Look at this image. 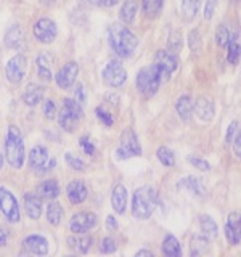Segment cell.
Instances as JSON below:
<instances>
[{
  "instance_id": "cell-1",
  "label": "cell",
  "mask_w": 241,
  "mask_h": 257,
  "mask_svg": "<svg viewBox=\"0 0 241 257\" xmlns=\"http://www.w3.org/2000/svg\"><path fill=\"white\" fill-rule=\"evenodd\" d=\"M108 44L119 58H131L139 47V39L127 26L114 23L108 28Z\"/></svg>"
},
{
  "instance_id": "cell-2",
  "label": "cell",
  "mask_w": 241,
  "mask_h": 257,
  "mask_svg": "<svg viewBox=\"0 0 241 257\" xmlns=\"http://www.w3.org/2000/svg\"><path fill=\"white\" fill-rule=\"evenodd\" d=\"M172 74H169L166 69H163L161 66H158L156 63L150 64V66H145L139 71V74L135 77V85L137 90H139L140 95L147 96H155L159 90L163 80H169Z\"/></svg>"
},
{
  "instance_id": "cell-3",
  "label": "cell",
  "mask_w": 241,
  "mask_h": 257,
  "mask_svg": "<svg viewBox=\"0 0 241 257\" xmlns=\"http://www.w3.org/2000/svg\"><path fill=\"white\" fill-rule=\"evenodd\" d=\"M158 203H159L158 191L153 187L145 185L142 188H137L132 196L134 217L139 220H148L153 215V212H155V209L158 207Z\"/></svg>"
},
{
  "instance_id": "cell-4",
  "label": "cell",
  "mask_w": 241,
  "mask_h": 257,
  "mask_svg": "<svg viewBox=\"0 0 241 257\" xmlns=\"http://www.w3.org/2000/svg\"><path fill=\"white\" fill-rule=\"evenodd\" d=\"M5 158L13 169H21L24 164V142L21 131L16 125H10L5 142Z\"/></svg>"
},
{
  "instance_id": "cell-5",
  "label": "cell",
  "mask_w": 241,
  "mask_h": 257,
  "mask_svg": "<svg viewBox=\"0 0 241 257\" xmlns=\"http://www.w3.org/2000/svg\"><path fill=\"white\" fill-rule=\"evenodd\" d=\"M82 116H84V111L77 100L64 98L61 111L58 114V124L63 131L72 132L79 125L80 120H82Z\"/></svg>"
},
{
  "instance_id": "cell-6",
  "label": "cell",
  "mask_w": 241,
  "mask_h": 257,
  "mask_svg": "<svg viewBox=\"0 0 241 257\" xmlns=\"http://www.w3.org/2000/svg\"><path fill=\"white\" fill-rule=\"evenodd\" d=\"M143 150L139 142V137L132 131V128H126L120 135V143L119 148L116 150V158L117 159H129V158H137L142 156Z\"/></svg>"
},
{
  "instance_id": "cell-7",
  "label": "cell",
  "mask_w": 241,
  "mask_h": 257,
  "mask_svg": "<svg viewBox=\"0 0 241 257\" xmlns=\"http://www.w3.org/2000/svg\"><path fill=\"white\" fill-rule=\"evenodd\" d=\"M56 166V159L50 158L48 151L42 145H36L29 153V167L36 174H45Z\"/></svg>"
},
{
  "instance_id": "cell-8",
  "label": "cell",
  "mask_w": 241,
  "mask_h": 257,
  "mask_svg": "<svg viewBox=\"0 0 241 257\" xmlns=\"http://www.w3.org/2000/svg\"><path fill=\"white\" fill-rule=\"evenodd\" d=\"M101 79L108 87L117 88V87L126 84L127 71H126V68L123 66V63H120L119 60H116V58L109 60L106 63V66H104L103 71H101Z\"/></svg>"
},
{
  "instance_id": "cell-9",
  "label": "cell",
  "mask_w": 241,
  "mask_h": 257,
  "mask_svg": "<svg viewBox=\"0 0 241 257\" xmlns=\"http://www.w3.org/2000/svg\"><path fill=\"white\" fill-rule=\"evenodd\" d=\"M0 214L10 223H18L21 217L18 201H16L12 191H8L4 187H0Z\"/></svg>"
},
{
  "instance_id": "cell-10",
  "label": "cell",
  "mask_w": 241,
  "mask_h": 257,
  "mask_svg": "<svg viewBox=\"0 0 241 257\" xmlns=\"http://www.w3.org/2000/svg\"><path fill=\"white\" fill-rule=\"evenodd\" d=\"M26 71H28V58L24 55H15L13 58L7 63L5 66V76L7 80L10 84H20L21 80L26 76Z\"/></svg>"
},
{
  "instance_id": "cell-11",
  "label": "cell",
  "mask_w": 241,
  "mask_h": 257,
  "mask_svg": "<svg viewBox=\"0 0 241 257\" xmlns=\"http://www.w3.org/2000/svg\"><path fill=\"white\" fill-rule=\"evenodd\" d=\"M32 32H34V37L40 44H52L58 36V28H56L55 21L48 18H40L34 23Z\"/></svg>"
},
{
  "instance_id": "cell-12",
  "label": "cell",
  "mask_w": 241,
  "mask_h": 257,
  "mask_svg": "<svg viewBox=\"0 0 241 257\" xmlns=\"http://www.w3.org/2000/svg\"><path fill=\"white\" fill-rule=\"evenodd\" d=\"M95 225H96V215L93 212H77L72 215V219L69 222V228L72 233L80 235V233H87Z\"/></svg>"
},
{
  "instance_id": "cell-13",
  "label": "cell",
  "mask_w": 241,
  "mask_h": 257,
  "mask_svg": "<svg viewBox=\"0 0 241 257\" xmlns=\"http://www.w3.org/2000/svg\"><path fill=\"white\" fill-rule=\"evenodd\" d=\"M79 74V64L76 61H69L58 71V74L55 76L56 84L63 90H68L76 82V77Z\"/></svg>"
},
{
  "instance_id": "cell-14",
  "label": "cell",
  "mask_w": 241,
  "mask_h": 257,
  "mask_svg": "<svg viewBox=\"0 0 241 257\" xmlns=\"http://www.w3.org/2000/svg\"><path fill=\"white\" fill-rule=\"evenodd\" d=\"M193 109H195V114L198 119H201L203 122H211L215 116V106L212 100L209 96H198L195 104H193Z\"/></svg>"
},
{
  "instance_id": "cell-15",
  "label": "cell",
  "mask_w": 241,
  "mask_h": 257,
  "mask_svg": "<svg viewBox=\"0 0 241 257\" xmlns=\"http://www.w3.org/2000/svg\"><path fill=\"white\" fill-rule=\"evenodd\" d=\"M225 236H227L228 243L231 246L239 244L241 241V214H230L227 217V222H225Z\"/></svg>"
},
{
  "instance_id": "cell-16",
  "label": "cell",
  "mask_w": 241,
  "mask_h": 257,
  "mask_svg": "<svg viewBox=\"0 0 241 257\" xmlns=\"http://www.w3.org/2000/svg\"><path fill=\"white\" fill-rule=\"evenodd\" d=\"M23 249L28 254L45 255L48 252V241L40 235H31L23 241Z\"/></svg>"
},
{
  "instance_id": "cell-17",
  "label": "cell",
  "mask_w": 241,
  "mask_h": 257,
  "mask_svg": "<svg viewBox=\"0 0 241 257\" xmlns=\"http://www.w3.org/2000/svg\"><path fill=\"white\" fill-rule=\"evenodd\" d=\"M155 63L163 69H166L169 74H172V72L179 68V63H180L179 53H174L171 50H159L155 56Z\"/></svg>"
},
{
  "instance_id": "cell-18",
  "label": "cell",
  "mask_w": 241,
  "mask_h": 257,
  "mask_svg": "<svg viewBox=\"0 0 241 257\" xmlns=\"http://www.w3.org/2000/svg\"><path fill=\"white\" fill-rule=\"evenodd\" d=\"M177 188L188 190L190 193H193V195L198 198H203L206 195V188L203 185V180L195 175H187V177H183V179H180L177 182Z\"/></svg>"
},
{
  "instance_id": "cell-19",
  "label": "cell",
  "mask_w": 241,
  "mask_h": 257,
  "mask_svg": "<svg viewBox=\"0 0 241 257\" xmlns=\"http://www.w3.org/2000/svg\"><path fill=\"white\" fill-rule=\"evenodd\" d=\"M87 187L82 180H72L66 187V196L72 204H80L87 199Z\"/></svg>"
},
{
  "instance_id": "cell-20",
  "label": "cell",
  "mask_w": 241,
  "mask_h": 257,
  "mask_svg": "<svg viewBox=\"0 0 241 257\" xmlns=\"http://www.w3.org/2000/svg\"><path fill=\"white\" fill-rule=\"evenodd\" d=\"M111 206L116 214H124L127 207V190L124 185L117 183L111 193Z\"/></svg>"
},
{
  "instance_id": "cell-21",
  "label": "cell",
  "mask_w": 241,
  "mask_h": 257,
  "mask_svg": "<svg viewBox=\"0 0 241 257\" xmlns=\"http://www.w3.org/2000/svg\"><path fill=\"white\" fill-rule=\"evenodd\" d=\"M24 209H26L29 219L37 220L40 214H42V199L34 193H26L24 195Z\"/></svg>"
},
{
  "instance_id": "cell-22",
  "label": "cell",
  "mask_w": 241,
  "mask_h": 257,
  "mask_svg": "<svg viewBox=\"0 0 241 257\" xmlns=\"http://www.w3.org/2000/svg\"><path fill=\"white\" fill-rule=\"evenodd\" d=\"M58 195H60V185H58V182H56V180L48 179V180H44V182L39 183V187H37V196L40 199L52 201V199H55Z\"/></svg>"
},
{
  "instance_id": "cell-23",
  "label": "cell",
  "mask_w": 241,
  "mask_h": 257,
  "mask_svg": "<svg viewBox=\"0 0 241 257\" xmlns=\"http://www.w3.org/2000/svg\"><path fill=\"white\" fill-rule=\"evenodd\" d=\"M193 98L190 95H182V96H179L177 98V101H175V111H177V114H179V117L182 119V120H190V117H191V114H193Z\"/></svg>"
},
{
  "instance_id": "cell-24",
  "label": "cell",
  "mask_w": 241,
  "mask_h": 257,
  "mask_svg": "<svg viewBox=\"0 0 241 257\" xmlns=\"http://www.w3.org/2000/svg\"><path fill=\"white\" fill-rule=\"evenodd\" d=\"M5 47L8 48H20L24 42V32H23V28L20 24H13V26L7 31L5 34Z\"/></svg>"
},
{
  "instance_id": "cell-25",
  "label": "cell",
  "mask_w": 241,
  "mask_h": 257,
  "mask_svg": "<svg viewBox=\"0 0 241 257\" xmlns=\"http://www.w3.org/2000/svg\"><path fill=\"white\" fill-rule=\"evenodd\" d=\"M42 98H44V87H40L37 84H29L23 93V101L28 106H37L42 101Z\"/></svg>"
},
{
  "instance_id": "cell-26",
  "label": "cell",
  "mask_w": 241,
  "mask_h": 257,
  "mask_svg": "<svg viewBox=\"0 0 241 257\" xmlns=\"http://www.w3.org/2000/svg\"><path fill=\"white\" fill-rule=\"evenodd\" d=\"M199 227H201V231H203V235L207 239H215L217 236H219V227H217L215 220L211 215L201 214L199 215Z\"/></svg>"
},
{
  "instance_id": "cell-27",
  "label": "cell",
  "mask_w": 241,
  "mask_h": 257,
  "mask_svg": "<svg viewBox=\"0 0 241 257\" xmlns=\"http://www.w3.org/2000/svg\"><path fill=\"white\" fill-rule=\"evenodd\" d=\"M161 251L167 257H179L182 255V246L174 235H166L163 244H161Z\"/></svg>"
},
{
  "instance_id": "cell-28",
  "label": "cell",
  "mask_w": 241,
  "mask_h": 257,
  "mask_svg": "<svg viewBox=\"0 0 241 257\" xmlns=\"http://www.w3.org/2000/svg\"><path fill=\"white\" fill-rule=\"evenodd\" d=\"M36 68H37L39 77H42L44 80H52L53 79L52 66H50V55H47V53L39 55L37 60H36Z\"/></svg>"
},
{
  "instance_id": "cell-29",
  "label": "cell",
  "mask_w": 241,
  "mask_h": 257,
  "mask_svg": "<svg viewBox=\"0 0 241 257\" xmlns=\"http://www.w3.org/2000/svg\"><path fill=\"white\" fill-rule=\"evenodd\" d=\"M139 12V5L135 0H126L119 10V18L124 24H131L135 20V15Z\"/></svg>"
},
{
  "instance_id": "cell-30",
  "label": "cell",
  "mask_w": 241,
  "mask_h": 257,
  "mask_svg": "<svg viewBox=\"0 0 241 257\" xmlns=\"http://www.w3.org/2000/svg\"><path fill=\"white\" fill-rule=\"evenodd\" d=\"M164 7V0H142L143 13L148 16L150 20H155L161 15Z\"/></svg>"
},
{
  "instance_id": "cell-31",
  "label": "cell",
  "mask_w": 241,
  "mask_h": 257,
  "mask_svg": "<svg viewBox=\"0 0 241 257\" xmlns=\"http://www.w3.org/2000/svg\"><path fill=\"white\" fill-rule=\"evenodd\" d=\"M61 217H63V207L56 203V201H50V204L47 206V220H48V223L53 225V227H56V225H60Z\"/></svg>"
},
{
  "instance_id": "cell-32",
  "label": "cell",
  "mask_w": 241,
  "mask_h": 257,
  "mask_svg": "<svg viewBox=\"0 0 241 257\" xmlns=\"http://www.w3.org/2000/svg\"><path fill=\"white\" fill-rule=\"evenodd\" d=\"M199 5H201V0H182L180 8H182V13L185 18L195 20L199 12Z\"/></svg>"
},
{
  "instance_id": "cell-33",
  "label": "cell",
  "mask_w": 241,
  "mask_h": 257,
  "mask_svg": "<svg viewBox=\"0 0 241 257\" xmlns=\"http://www.w3.org/2000/svg\"><path fill=\"white\" fill-rule=\"evenodd\" d=\"M156 156L159 159V163L163 164V166H166V167H172L175 164V155H174V151L171 148H167V147H159Z\"/></svg>"
},
{
  "instance_id": "cell-34",
  "label": "cell",
  "mask_w": 241,
  "mask_h": 257,
  "mask_svg": "<svg viewBox=\"0 0 241 257\" xmlns=\"http://www.w3.org/2000/svg\"><path fill=\"white\" fill-rule=\"evenodd\" d=\"M227 48H228L227 61H228V64H231V66H235V64H238V61L241 58V45L238 44V40H230Z\"/></svg>"
},
{
  "instance_id": "cell-35",
  "label": "cell",
  "mask_w": 241,
  "mask_h": 257,
  "mask_svg": "<svg viewBox=\"0 0 241 257\" xmlns=\"http://www.w3.org/2000/svg\"><path fill=\"white\" fill-rule=\"evenodd\" d=\"M68 243H71L69 246H71V247H74L76 251H79L80 254H85V252H88V249H90V246H92V243H93V239H92V236H84V238H80V239L69 238V239H68Z\"/></svg>"
},
{
  "instance_id": "cell-36",
  "label": "cell",
  "mask_w": 241,
  "mask_h": 257,
  "mask_svg": "<svg viewBox=\"0 0 241 257\" xmlns=\"http://www.w3.org/2000/svg\"><path fill=\"white\" fill-rule=\"evenodd\" d=\"M230 42V31L225 24H219L215 29V44L219 47H227Z\"/></svg>"
},
{
  "instance_id": "cell-37",
  "label": "cell",
  "mask_w": 241,
  "mask_h": 257,
  "mask_svg": "<svg viewBox=\"0 0 241 257\" xmlns=\"http://www.w3.org/2000/svg\"><path fill=\"white\" fill-rule=\"evenodd\" d=\"M64 161H66L68 167H71L72 171H77V172H84L85 171V163L82 159H79L77 156H74L72 153H64Z\"/></svg>"
},
{
  "instance_id": "cell-38",
  "label": "cell",
  "mask_w": 241,
  "mask_h": 257,
  "mask_svg": "<svg viewBox=\"0 0 241 257\" xmlns=\"http://www.w3.org/2000/svg\"><path fill=\"white\" fill-rule=\"evenodd\" d=\"M201 44H203V40H201L199 31L198 29L190 31V34H188V47H190L191 53L199 55V52H201Z\"/></svg>"
},
{
  "instance_id": "cell-39",
  "label": "cell",
  "mask_w": 241,
  "mask_h": 257,
  "mask_svg": "<svg viewBox=\"0 0 241 257\" xmlns=\"http://www.w3.org/2000/svg\"><path fill=\"white\" fill-rule=\"evenodd\" d=\"M116 249H117V243H116L114 238L106 236V238H103L100 241V252H103V254H112V252H116Z\"/></svg>"
},
{
  "instance_id": "cell-40",
  "label": "cell",
  "mask_w": 241,
  "mask_h": 257,
  "mask_svg": "<svg viewBox=\"0 0 241 257\" xmlns=\"http://www.w3.org/2000/svg\"><path fill=\"white\" fill-rule=\"evenodd\" d=\"M169 50L174 52V53H179L180 52V48H182V34L179 31H174L171 37H169Z\"/></svg>"
},
{
  "instance_id": "cell-41",
  "label": "cell",
  "mask_w": 241,
  "mask_h": 257,
  "mask_svg": "<svg viewBox=\"0 0 241 257\" xmlns=\"http://www.w3.org/2000/svg\"><path fill=\"white\" fill-rule=\"evenodd\" d=\"M188 163H190L193 167H196V169H199V171H203V172H209V171H211V164H209L207 161L203 159V158L188 156Z\"/></svg>"
},
{
  "instance_id": "cell-42",
  "label": "cell",
  "mask_w": 241,
  "mask_h": 257,
  "mask_svg": "<svg viewBox=\"0 0 241 257\" xmlns=\"http://www.w3.org/2000/svg\"><path fill=\"white\" fill-rule=\"evenodd\" d=\"M217 5H219V0H206L204 12H203V18L206 21H211L214 18V13H215Z\"/></svg>"
},
{
  "instance_id": "cell-43",
  "label": "cell",
  "mask_w": 241,
  "mask_h": 257,
  "mask_svg": "<svg viewBox=\"0 0 241 257\" xmlns=\"http://www.w3.org/2000/svg\"><path fill=\"white\" fill-rule=\"evenodd\" d=\"M95 112H96V116H98V119L101 120V122L106 125V127H111L112 125V122H114V119H112V116L109 114V112L104 109L103 106H100V108H96L95 109Z\"/></svg>"
},
{
  "instance_id": "cell-44",
  "label": "cell",
  "mask_w": 241,
  "mask_h": 257,
  "mask_svg": "<svg viewBox=\"0 0 241 257\" xmlns=\"http://www.w3.org/2000/svg\"><path fill=\"white\" fill-rule=\"evenodd\" d=\"M44 116L47 119H53L56 116V104L53 100H47L44 103Z\"/></svg>"
},
{
  "instance_id": "cell-45",
  "label": "cell",
  "mask_w": 241,
  "mask_h": 257,
  "mask_svg": "<svg viewBox=\"0 0 241 257\" xmlns=\"http://www.w3.org/2000/svg\"><path fill=\"white\" fill-rule=\"evenodd\" d=\"M80 147H82V150H84V153L85 155H93L95 153V147H93V143L90 142V139H88V137H80Z\"/></svg>"
},
{
  "instance_id": "cell-46",
  "label": "cell",
  "mask_w": 241,
  "mask_h": 257,
  "mask_svg": "<svg viewBox=\"0 0 241 257\" xmlns=\"http://www.w3.org/2000/svg\"><path fill=\"white\" fill-rule=\"evenodd\" d=\"M233 153L238 159H241V128H238L236 135L233 137Z\"/></svg>"
},
{
  "instance_id": "cell-47",
  "label": "cell",
  "mask_w": 241,
  "mask_h": 257,
  "mask_svg": "<svg viewBox=\"0 0 241 257\" xmlns=\"http://www.w3.org/2000/svg\"><path fill=\"white\" fill-rule=\"evenodd\" d=\"M236 131H238V122L236 120H231L228 128H227V135H225V142L227 143H231L233 142V137L236 135Z\"/></svg>"
},
{
  "instance_id": "cell-48",
  "label": "cell",
  "mask_w": 241,
  "mask_h": 257,
  "mask_svg": "<svg viewBox=\"0 0 241 257\" xmlns=\"http://www.w3.org/2000/svg\"><path fill=\"white\" fill-rule=\"evenodd\" d=\"M76 100L80 104L85 101V92H84V85L82 84H77V87H76Z\"/></svg>"
},
{
  "instance_id": "cell-49",
  "label": "cell",
  "mask_w": 241,
  "mask_h": 257,
  "mask_svg": "<svg viewBox=\"0 0 241 257\" xmlns=\"http://www.w3.org/2000/svg\"><path fill=\"white\" fill-rule=\"evenodd\" d=\"M7 241H8V231L0 227V246H7Z\"/></svg>"
},
{
  "instance_id": "cell-50",
  "label": "cell",
  "mask_w": 241,
  "mask_h": 257,
  "mask_svg": "<svg viewBox=\"0 0 241 257\" xmlns=\"http://www.w3.org/2000/svg\"><path fill=\"white\" fill-rule=\"evenodd\" d=\"M106 225H108V228H117V220L112 215H108L106 217Z\"/></svg>"
},
{
  "instance_id": "cell-51",
  "label": "cell",
  "mask_w": 241,
  "mask_h": 257,
  "mask_svg": "<svg viewBox=\"0 0 241 257\" xmlns=\"http://www.w3.org/2000/svg\"><path fill=\"white\" fill-rule=\"evenodd\" d=\"M119 2V0H98V5L100 7H112L116 5Z\"/></svg>"
},
{
  "instance_id": "cell-52",
  "label": "cell",
  "mask_w": 241,
  "mask_h": 257,
  "mask_svg": "<svg viewBox=\"0 0 241 257\" xmlns=\"http://www.w3.org/2000/svg\"><path fill=\"white\" fill-rule=\"evenodd\" d=\"M142 255H148V257H151L153 252L148 251V249H140V251H137V252H135V257H142Z\"/></svg>"
},
{
  "instance_id": "cell-53",
  "label": "cell",
  "mask_w": 241,
  "mask_h": 257,
  "mask_svg": "<svg viewBox=\"0 0 241 257\" xmlns=\"http://www.w3.org/2000/svg\"><path fill=\"white\" fill-rule=\"evenodd\" d=\"M2 166H4V153L0 151V169H2Z\"/></svg>"
},
{
  "instance_id": "cell-54",
  "label": "cell",
  "mask_w": 241,
  "mask_h": 257,
  "mask_svg": "<svg viewBox=\"0 0 241 257\" xmlns=\"http://www.w3.org/2000/svg\"><path fill=\"white\" fill-rule=\"evenodd\" d=\"M85 2H87V4H92V5H93V4L98 5V0H85Z\"/></svg>"
},
{
  "instance_id": "cell-55",
  "label": "cell",
  "mask_w": 241,
  "mask_h": 257,
  "mask_svg": "<svg viewBox=\"0 0 241 257\" xmlns=\"http://www.w3.org/2000/svg\"><path fill=\"white\" fill-rule=\"evenodd\" d=\"M231 2H235V4H238V2H241V0H231Z\"/></svg>"
},
{
  "instance_id": "cell-56",
  "label": "cell",
  "mask_w": 241,
  "mask_h": 257,
  "mask_svg": "<svg viewBox=\"0 0 241 257\" xmlns=\"http://www.w3.org/2000/svg\"><path fill=\"white\" fill-rule=\"evenodd\" d=\"M47 2H55V0H47Z\"/></svg>"
}]
</instances>
